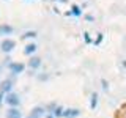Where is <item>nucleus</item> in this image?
<instances>
[{"label": "nucleus", "mask_w": 126, "mask_h": 118, "mask_svg": "<svg viewBox=\"0 0 126 118\" xmlns=\"http://www.w3.org/2000/svg\"><path fill=\"white\" fill-rule=\"evenodd\" d=\"M11 90H13V82L10 80V79H6V80H3L2 84H0V93H11Z\"/></svg>", "instance_id": "nucleus-2"}, {"label": "nucleus", "mask_w": 126, "mask_h": 118, "mask_svg": "<svg viewBox=\"0 0 126 118\" xmlns=\"http://www.w3.org/2000/svg\"><path fill=\"white\" fill-rule=\"evenodd\" d=\"M10 68H11V71H13L14 74H21L24 71V65H22V63H11Z\"/></svg>", "instance_id": "nucleus-7"}, {"label": "nucleus", "mask_w": 126, "mask_h": 118, "mask_svg": "<svg viewBox=\"0 0 126 118\" xmlns=\"http://www.w3.org/2000/svg\"><path fill=\"white\" fill-rule=\"evenodd\" d=\"M35 50H36V46H35V44H29V46H25L24 52H25L27 55H30V54H33Z\"/></svg>", "instance_id": "nucleus-9"}, {"label": "nucleus", "mask_w": 126, "mask_h": 118, "mask_svg": "<svg viewBox=\"0 0 126 118\" xmlns=\"http://www.w3.org/2000/svg\"><path fill=\"white\" fill-rule=\"evenodd\" d=\"M92 98H93V99H92V107H94V105H96V98H98V96H96V93H93V96H92Z\"/></svg>", "instance_id": "nucleus-10"}, {"label": "nucleus", "mask_w": 126, "mask_h": 118, "mask_svg": "<svg viewBox=\"0 0 126 118\" xmlns=\"http://www.w3.org/2000/svg\"><path fill=\"white\" fill-rule=\"evenodd\" d=\"M39 65H41V60H39V58H32V60L29 61V66L33 68V69H36Z\"/></svg>", "instance_id": "nucleus-8"}, {"label": "nucleus", "mask_w": 126, "mask_h": 118, "mask_svg": "<svg viewBox=\"0 0 126 118\" xmlns=\"http://www.w3.org/2000/svg\"><path fill=\"white\" fill-rule=\"evenodd\" d=\"M5 102L8 105H10V107H17L19 104H21V99H19V96L16 93H8L6 94V98H5Z\"/></svg>", "instance_id": "nucleus-1"}, {"label": "nucleus", "mask_w": 126, "mask_h": 118, "mask_svg": "<svg viewBox=\"0 0 126 118\" xmlns=\"http://www.w3.org/2000/svg\"><path fill=\"white\" fill-rule=\"evenodd\" d=\"M6 118H22V112L17 107H10L6 110Z\"/></svg>", "instance_id": "nucleus-4"}, {"label": "nucleus", "mask_w": 126, "mask_h": 118, "mask_svg": "<svg viewBox=\"0 0 126 118\" xmlns=\"http://www.w3.org/2000/svg\"><path fill=\"white\" fill-rule=\"evenodd\" d=\"M44 113H46V110L43 109V107H35L27 118H43V117H44Z\"/></svg>", "instance_id": "nucleus-5"}, {"label": "nucleus", "mask_w": 126, "mask_h": 118, "mask_svg": "<svg viewBox=\"0 0 126 118\" xmlns=\"http://www.w3.org/2000/svg\"><path fill=\"white\" fill-rule=\"evenodd\" d=\"M14 46H16V43L13 39H5V41H2V44H0L3 52H11V50L14 49Z\"/></svg>", "instance_id": "nucleus-3"}, {"label": "nucleus", "mask_w": 126, "mask_h": 118, "mask_svg": "<svg viewBox=\"0 0 126 118\" xmlns=\"http://www.w3.org/2000/svg\"><path fill=\"white\" fill-rule=\"evenodd\" d=\"M2 98H3V93H0V104H2V101H3Z\"/></svg>", "instance_id": "nucleus-11"}, {"label": "nucleus", "mask_w": 126, "mask_h": 118, "mask_svg": "<svg viewBox=\"0 0 126 118\" xmlns=\"http://www.w3.org/2000/svg\"><path fill=\"white\" fill-rule=\"evenodd\" d=\"M77 115H79L77 109H66L65 112H63V117H65V118H76Z\"/></svg>", "instance_id": "nucleus-6"}]
</instances>
